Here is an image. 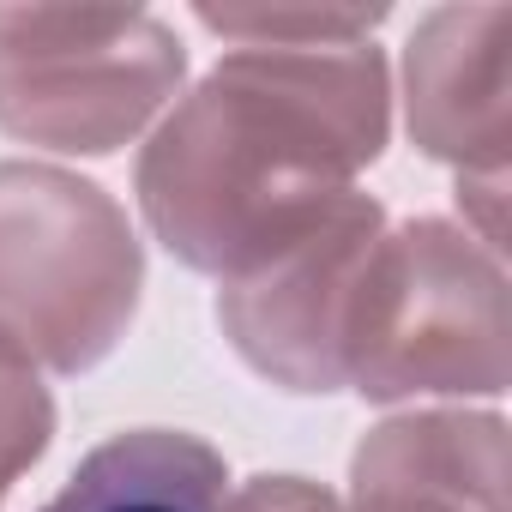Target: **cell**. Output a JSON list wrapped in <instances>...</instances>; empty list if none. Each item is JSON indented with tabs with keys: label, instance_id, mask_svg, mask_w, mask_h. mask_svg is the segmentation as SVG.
I'll list each match as a JSON object with an SVG mask.
<instances>
[{
	"label": "cell",
	"instance_id": "obj_1",
	"mask_svg": "<svg viewBox=\"0 0 512 512\" xmlns=\"http://www.w3.org/2000/svg\"><path fill=\"white\" fill-rule=\"evenodd\" d=\"M386 139V73L362 43L229 55L151 139L139 199L169 253L247 278L344 199Z\"/></svg>",
	"mask_w": 512,
	"mask_h": 512
},
{
	"label": "cell",
	"instance_id": "obj_2",
	"mask_svg": "<svg viewBox=\"0 0 512 512\" xmlns=\"http://www.w3.org/2000/svg\"><path fill=\"white\" fill-rule=\"evenodd\" d=\"M139 241L103 187L0 163V350L79 374L133 320Z\"/></svg>",
	"mask_w": 512,
	"mask_h": 512
},
{
	"label": "cell",
	"instance_id": "obj_3",
	"mask_svg": "<svg viewBox=\"0 0 512 512\" xmlns=\"http://www.w3.org/2000/svg\"><path fill=\"white\" fill-rule=\"evenodd\" d=\"M181 79L145 13H0V127L55 151H115Z\"/></svg>",
	"mask_w": 512,
	"mask_h": 512
},
{
	"label": "cell",
	"instance_id": "obj_4",
	"mask_svg": "<svg viewBox=\"0 0 512 512\" xmlns=\"http://www.w3.org/2000/svg\"><path fill=\"white\" fill-rule=\"evenodd\" d=\"M416 332H440L452 392H500V278L446 223H410L374 241L344 326V380H356L362 398H392Z\"/></svg>",
	"mask_w": 512,
	"mask_h": 512
},
{
	"label": "cell",
	"instance_id": "obj_5",
	"mask_svg": "<svg viewBox=\"0 0 512 512\" xmlns=\"http://www.w3.org/2000/svg\"><path fill=\"white\" fill-rule=\"evenodd\" d=\"M380 241V205L344 193L302 229L284 253L235 278L217 302L235 350L290 392H338L344 386V326L362 284V266Z\"/></svg>",
	"mask_w": 512,
	"mask_h": 512
},
{
	"label": "cell",
	"instance_id": "obj_6",
	"mask_svg": "<svg viewBox=\"0 0 512 512\" xmlns=\"http://www.w3.org/2000/svg\"><path fill=\"white\" fill-rule=\"evenodd\" d=\"M229 464L181 428H133L79 458L37 512H223Z\"/></svg>",
	"mask_w": 512,
	"mask_h": 512
},
{
	"label": "cell",
	"instance_id": "obj_7",
	"mask_svg": "<svg viewBox=\"0 0 512 512\" xmlns=\"http://www.w3.org/2000/svg\"><path fill=\"white\" fill-rule=\"evenodd\" d=\"M49 434H55L49 392L37 386L31 362H19L13 350H0V500H7V488L43 458Z\"/></svg>",
	"mask_w": 512,
	"mask_h": 512
}]
</instances>
